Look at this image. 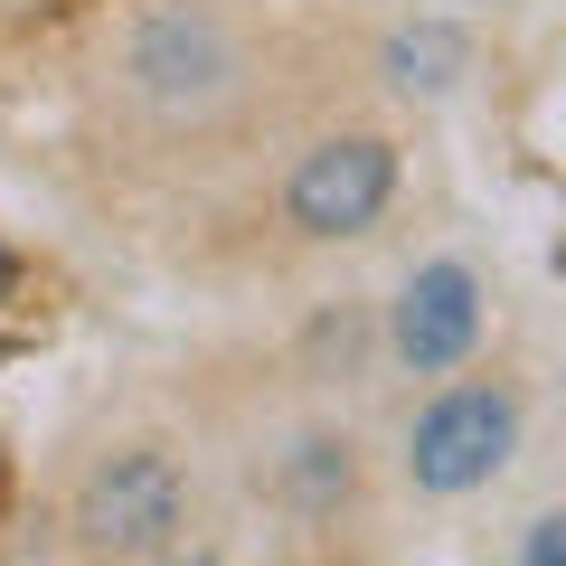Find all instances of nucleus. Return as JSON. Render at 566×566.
<instances>
[{
  "label": "nucleus",
  "mask_w": 566,
  "mask_h": 566,
  "mask_svg": "<svg viewBox=\"0 0 566 566\" xmlns=\"http://www.w3.org/2000/svg\"><path fill=\"white\" fill-rule=\"evenodd\" d=\"M114 76L170 133H199L245 95V39L227 29L218 0H133L114 39Z\"/></svg>",
  "instance_id": "obj_1"
},
{
  "label": "nucleus",
  "mask_w": 566,
  "mask_h": 566,
  "mask_svg": "<svg viewBox=\"0 0 566 566\" xmlns=\"http://www.w3.org/2000/svg\"><path fill=\"white\" fill-rule=\"evenodd\" d=\"M520 434H528V397L510 378H453L406 416L397 472L424 501H472V491H491L520 463Z\"/></svg>",
  "instance_id": "obj_2"
},
{
  "label": "nucleus",
  "mask_w": 566,
  "mask_h": 566,
  "mask_svg": "<svg viewBox=\"0 0 566 566\" xmlns=\"http://www.w3.org/2000/svg\"><path fill=\"white\" fill-rule=\"evenodd\" d=\"M85 557H170L189 547V472L170 444H123L104 453L76 482V510H66Z\"/></svg>",
  "instance_id": "obj_3"
},
{
  "label": "nucleus",
  "mask_w": 566,
  "mask_h": 566,
  "mask_svg": "<svg viewBox=\"0 0 566 566\" xmlns=\"http://www.w3.org/2000/svg\"><path fill=\"white\" fill-rule=\"evenodd\" d=\"M491 322V283L472 255H424L416 274L378 303V359L406 378H453V368L482 349Z\"/></svg>",
  "instance_id": "obj_4"
},
{
  "label": "nucleus",
  "mask_w": 566,
  "mask_h": 566,
  "mask_svg": "<svg viewBox=\"0 0 566 566\" xmlns=\"http://www.w3.org/2000/svg\"><path fill=\"white\" fill-rule=\"evenodd\" d=\"M397 199V142L387 133H322L283 170V227L312 245H349L387 218Z\"/></svg>",
  "instance_id": "obj_5"
},
{
  "label": "nucleus",
  "mask_w": 566,
  "mask_h": 566,
  "mask_svg": "<svg viewBox=\"0 0 566 566\" xmlns=\"http://www.w3.org/2000/svg\"><path fill=\"white\" fill-rule=\"evenodd\" d=\"M359 501V444H349L340 424H312V434H293V444L274 453V510L283 520H340V510Z\"/></svg>",
  "instance_id": "obj_6"
},
{
  "label": "nucleus",
  "mask_w": 566,
  "mask_h": 566,
  "mask_svg": "<svg viewBox=\"0 0 566 566\" xmlns=\"http://www.w3.org/2000/svg\"><path fill=\"white\" fill-rule=\"evenodd\" d=\"M463 76H472V29H463V20H434V10H424V20H397V29H387L378 85H387L397 104H444Z\"/></svg>",
  "instance_id": "obj_7"
},
{
  "label": "nucleus",
  "mask_w": 566,
  "mask_h": 566,
  "mask_svg": "<svg viewBox=\"0 0 566 566\" xmlns=\"http://www.w3.org/2000/svg\"><path fill=\"white\" fill-rule=\"evenodd\" d=\"M368 340H378V331H368L359 312H322V322H312V359H340V368H349Z\"/></svg>",
  "instance_id": "obj_8"
},
{
  "label": "nucleus",
  "mask_w": 566,
  "mask_h": 566,
  "mask_svg": "<svg viewBox=\"0 0 566 566\" xmlns=\"http://www.w3.org/2000/svg\"><path fill=\"white\" fill-rule=\"evenodd\" d=\"M520 557H528V566H557V557H566V510H538V520H528Z\"/></svg>",
  "instance_id": "obj_9"
},
{
  "label": "nucleus",
  "mask_w": 566,
  "mask_h": 566,
  "mask_svg": "<svg viewBox=\"0 0 566 566\" xmlns=\"http://www.w3.org/2000/svg\"><path fill=\"white\" fill-rule=\"evenodd\" d=\"M472 10H501V0H472Z\"/></svg>",
  "instance_id": "obj_10"
}]
</instances>
